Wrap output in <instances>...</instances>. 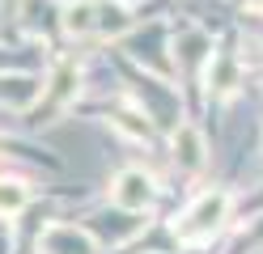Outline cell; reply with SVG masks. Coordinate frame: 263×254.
<instances>
[{"label": "cell", "mask_w": 263, "mask_h": 254, "mask_svg": "<svg viewBox=\"0 0 263 254\" xmlns=\"http://www.w3.org/2000/svg\"><path fill=\"white\" fill-rule=\"evenodd\" d=\"M30 203V186L22 178H0V216H17Z\"/></svg>", "instance_id": "4"}, {"label": "cell", "mask_w": 263, "mask_h": 254, "mask_svg": "<svg viewBox=\"0 0 263 254\" xmlns=\"http://www.w3.org/2000/svg\"><path fill=\"white\" fill-rule=\"evenodd\" d=\"M225 212H229V195H225V191H204V195L187 208V216L174 225V233L183 237V242H191V246H195V242H208V237L221 229Z\"/></svg>", "instance_id": "1"}, {"label": "cell", "mask_w": 263, "mask_h": 254, "mask_svg": "<svg viewBox=\"0 0 263 254\" xmlns=\"http://www.w3.org/2000/svg\"><path fill=\"white\" fill-rule=\"evenodd\" d=\"M149 199H153V182H149V174H140V169H123V174L110 182V203L115 208L140 212V208H149Z\"/></svg>", "instance_id": "2"}, {"label": "cell", "mask_w": 263, "mask_h": 254, "mask_svg": "<svg viewBox=\"0 0 263 254\" xmlns=\"http://www.w3.org/2000/svg\"><path fill=\"white\" fill-rule=\"evenodd\" d=\"M174 148H178V157H183L191 169L204 161V140H200V131H195V127H178V135H174Z\"/></svg>", "instance_id": "5"}, {"label": "cell", "mask_w": 263, "mask_h": 254, "mask_svg": "<svg viewBox=\"0 0 263 254\" xmlns=\"http://www.w3.org/2000/svg\"><path fill=\"white\" fill-rule=\"evenodd\" d=\"M39 246H43V254H98L93 237L85 229H72V225H51Z\"/></svg>", "instance_id": "3"}]
</instances>
